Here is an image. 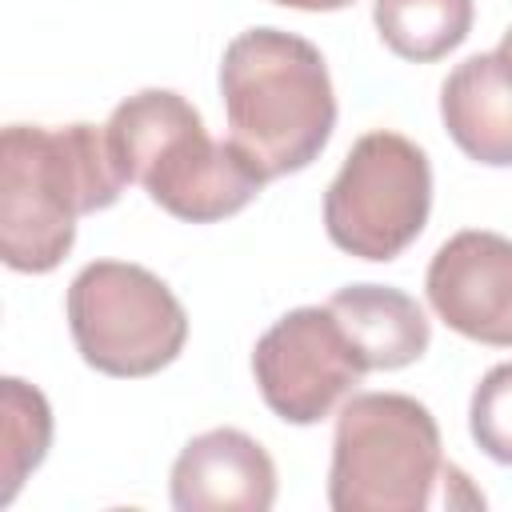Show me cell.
<instances>
[{
  "label": "cell",
  "instance_id": "obj_1",
  "mask_svg": "<svg viewBox=\"0 0 512 512\" xmlns=\"http://www.w3.org/2000/svg\"><path fill=\"white\" fill-rule=\"evenodd\" d=\"M124 176L96 124H8L0 136V256L12 272H52L76 220L112 208Z\"/></svg>",
  "mask_w": 512,
  "mask_h": 512
},
{
  "label": "cell",
  "instance_id": "obj_2",
  "mask_svg": "<svg viewBox=\"0 0 512 512\" xmlns=\"http://www.w3.org/2000/svg\"><path fill=\"white\" fill-rule=\"evenodd\" d=\"M124 184H140L168 216L216 224L248 208L268 184L232 144L212 140L200 112L172 88H140L104 124Z\"/></svg>",
  "mask_w": 512,
  "mask_h": 512
},
{
  "label": "cell",
  "instance_id": "obj_3",
  "mask_svg": "<svg viewBox=\"0 0 512 512\" xmlns=\"http://www.w3.org/2000/svg\"><path fill=\"white\" fill-rule=\"evenodd\" d=\"M220 96L228 140L264 180L308 168L336 128V92L320 48L284 28H248L224 48Z\"/></svg>",
  "mask_w": 512,
  "mask_h": 512
},
{
  "label": "cell",
  "instance_id": "obj_4",
  "mask_svg": "<svg viewBox=\"0 0 512 512\" xmlns=\"http://www.w3.org/2000/svg\"><path fill=\"white\" fill-rule=\"evenodd\" d=\"M460 468L440 452L436 416L404 392L352 396L332 432L328 504L336 512H420L456 504L448 480Z\"/></svg>",
  "mask_w": 512,
  "mask_h": 512
},
{
  "label": "cell",
  "instance_id": "obj_5",
  "mask_svg": "<svg viewBox=\"0 0 512 512\" xmlns=\"http://www.w3.org/2000/svg\"><path fill=\"white\" fill-rule=\"evenodd\" d=\"M68 328L88 368L120 380L156 376L188 340L176 292L128 260H92L68 284Z\"/></svg>",
  "mask_w": 512,
  "mask_h": 512
},
{
  "label": "cell",
  "instance_id": "obj_6",
  "mask_svg": "<svg viewBox=\"0 0 512 512\" xmlns=\"http://www.w3.org/2000/svg\"><path fill=\"white\" fill-rule=\"evenodd\" d=\"M432 164L428 152L388 128L364 132L324 192L328 240L360 260H396L428 224Z\"/></svg>",
  "mask_w": 512,
  "mask_h": 512
},
{
  "label": "cell",
  "instance_id": "obj_7",
  "mask_svg": "<svg viewBox=\"0 0 512 512\" xmlns=\"http://www.w3.org/2000/svg\"><path fill=\"white\" fill-rule=\"evenodd\" d=\"M364 364L324 304L292 308L252 348V376L284 424H320L364 380Z\"/></svg>",
  "mask_w": 512,
  "mask_h": 512
},
{
  "label": "cell",
  "instance_id": "obj_8",
  "mask_svg": "<svg viewBox=\"0 0 512 512\" xmlns=\"http://www.w3.org/2000/svg\"><path fill=\"white\" fill-rule=\"evenodd\" d=\"M424 292L432 312L460 336L512 348V240L464 228L444 240L428 264Z\"/></svg>",
  "mask_w": 512,
  "mask_h": 512
},
{
  "label": "cell",
  "instance_id": "obj_9",
  "mask_svg": "<svg viewBox=\"0 0 512 512\" xmlns=\"http://www.w3.org/2000/svg\"><path fill=\"white\" fill-rule=\"evenodd\" d=\"M276 504V464L240 428L192 436L172 464L176 512H268Z\"/></svg>",
  "mask_w": 512,
  "mask_h": 512
},
{
  "label": "cell",
  "instance_id": "obj_10",
  "mask_svg": "<svg viewBox=\"0 0 512 512\" xmlns=\"http://www.w3.org/2000/svg\"><path fill=\"white\" fill-rule=\"evenodd\" d=\"M440 120L456 148L488 168H512V60L476 52L440 84Z\"/></svg>",
  "mask_w": 512,
  "mask_h": 512
},
{
  "label": "cell",
  "instance_id": "obj_11",
  "mask_svg": "<svg viewBox=\"0 0 512 512\" xmlns=\"http://www.w3.org/2000/svg\"><path fill=\"white\" fill-rule=\"evenodd\" d=\"M328 308L336 312L340 328L348 332L368 372H396V368L416 364L428 352V340H432L428 316L400 288L348 284L328 300Z\"/></svg>",
  "mask_w": 512,
  "mask_h": 512
},
{
  "label": "cell",
  "instance_id": "obj_12",
  "mask_svg": "<svg viewBox=\"0 0 512 512\" xmlns=\"http://www.w3.org/2000/svg\"><path fill=\"white\" fill-rule=\"evenodd\" d=\"M380 40L412 64H432L460 48L472 32V0H372Z\"/></svg>",
  "mask_w": 512,
  "mask_h": 512
},
{
  "label": "cell",
  "instance_id": "obj_13",
  "mask_svg": "<svg viewBox=\"0 0 512 512\" xmlns=\"http://www.w3.org/2000/svg\"><path fill=\"white\" fill-rule=\"evenodd\" d=\"M0 504H12L24 476L36 472L52 444V408L32 384L4 376L0 380Z\"/></svg>",
  "mask_w": 512,
  "mask_h": 512
},
{
  "label": "cell",
  "instance_id": "obj_14",
  "mask_svg": "<svg viewBox=\"0 0 512 512\" xmlns=\"http://www.w3.org/2000/svg\"><path fill=\"white\" fill-rule=\"evenodd\" d=\"M468 432L488 460L512 464V360L488 368L476 384L468 404Z\"/></svg>",
  "mask_w": 512,
  "mask_h": 512
},
{
  "label": "cell",
  "instance_id": "obj_15",
  "mask_svg": "<svg viewBox=\"0 0 512 512\" xmlns=\"http://www.w3.org/2000/svg\"><path fill=\"white\" fill-rule=\"evenodd\" d=\"M280 8H300V12H336V8H348L356 0H272Z\"/></svg>",
  "mask_w": 512,
  "mask_h": 512
},
{
  "label": "cell",
  "instance_id": "obj_16",
  "mask_svg": "<svg viewBox=\"0 0 512 512\" xmlns=\"http://www.w3.org/2000/svg\"><path fill=\"white\" fill-rule=\"evenodd\" d=\"M496 52H500L504 60H512V28H508V32L500 36V48H496Z\"/></svg>",
  "mask_w": 512,
  "mask_h": 512
}]
</instances>
